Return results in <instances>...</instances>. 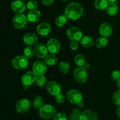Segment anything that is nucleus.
Here are the masks:
<instances>
[{
	"instance_id": "1",
	"label": "nucleus",
	"mask_w": 120,
	"mask_h": 120,
	"mask_svg": "<svg viewBox=\"0 0 120 120\" xmlns=\"http://www.w3.org/2000/svg\"><path fill=\"white\" fill-rule=\"evenodd\" d=\"M83 12L84 10L82 5L77 2H72L66 7L64 10V15L68 19L74 21L82 17Z\"/></svg>"
},
{
	"instance_id": "2",
	"label": "nucleus",
	"mask_w": 120,
	"mask_h": 120,
	"mask_svg": "<svg viewBox=\"0 0 120 120\" xmlns=\"http://www.w3.org/2000/svg\"><path fill=\"white\" fill-rule=\"evenodd\" d=\"M56 109L52 105H44L39 109V115L44 120H50L55 116Z\"/></svg>"
},
{
	"instance_id": "3",
	"label": "nucleus",
	"mask_w": 120,
	"mask_h": 120,
	"mask_svg": "<svg viewBox=\"0 0 120 120\" xmlns=\"http://www.w3.org/2000/svg\"><path fill=\"white\" fill-rule=\"evenodd\" d=\"M12 65L14 68L18 70H22L28 67V60L24 56L18 55L12 60Z\"/></svg>"
},
{
	"instance_id": "4",
	"label": "nucleus",
	"mask_w": 120,
	"mask_h": 120,
	"mask_svg": "<svg viewBox=\"0 0 120 120\" xmlns=\"http://www.w3.org/2000/svg\"><path fill=\"white\" fill-rule=\"evenodd\" d=\"M28 18L25 15L23 14H16L12 19V24L15 28L22 29L27 24Z\"/></svg>"
},
{
	"instance_id": "5",
	"label": "nucleus",
	"mask_w": 120,
	"mask_h": 120,
	"mask_svg": "<svg viewBox=\"0 0 120 120\" xmlns=\"http://www.w3.org/2000/svg\"><path fill=\"white\" fill-rule=\"evenodd\" d=\"M67 35L72 41H80L83 37V33L79 28L71 27L67 30Z\"/></svg>"
},
{
	"instance_id": "6",
	"label": "nucleus",
	"mask_w": 120,
	"mask_h": 120,
	"mask_svg": "<svg viewBox=\"0 0 120 120\" xmlns=\"http://www.w3.org/2000/svg\"><path fill=\"white\" fill-rule=\"evenodd\" d=\"M73 76L75 80L78 82L84 83L87 80V71L82 67H79L74 71Z\"/></svg>"
},
{
	"instance_id": "7",
	"label": "nucleus",
	"mask_w": 120,
	"mask_h": 120,
	"mask_svg": "<svg viewBox=\"0 0 120 120\" xmlns=\"http://www.w3.org/2000/svg\"><path fill=\"white\" fill-rule=\"evenodd\" d=\"M66 97L68 101L72 104L79 103L83 101V95L82 93L76 89H71L67 92Z\"/></svg>"
},
{
	"instance_id": "8",
	"label": "nucleus",
	"mask_w": 120,
	"mask_h": 120,
	"mask_svg": "<svg viewBox=\"0 0 120 120\" xmlns=\"http://www.w3.org/2000/svg\"><path fill=\"white\" fill-rule=\"evenodd\" d=\"M46 89L49 94L53 96H56L60 93L62 87L58 82L55 81H50L46 85Z\"/></svg>"
},
{
	"instance_id": "9",
	"label": "nucleus",
	"mask_w": 120,
	"mask_h": 120,
	"mask_svg": "<svg viewBox=\"0 0 120 120\" xmlns=\"http://www.w3.org/2000/svg\"><path fill=\"white\" fill-rule=\"evenodd\" d=\"M30 107V102L26 98H22L19 100L16 104V109L18 112L23 114L29 111Z\"/></svg>"
},
{
	"instance_id": "10",
	"label": "nucleus",
	"mask_w": 120,
	"mask_h": 120,
	"mask_svg": "<svg viewBox=\"0 0 120 120\" xmlns=\"http://www.w3.org/2000/svg\"><path fill=\"white\" fill-rule=\"evenodd\" d=\"M32 71L36 75H43L47 71L46 63L42 61L35 62L32 66Z\"/></svg>"
},
{
	"instance_id": "11",
	"label": "nucleus",
	"mask_w": 120,
	"mask_h": 120,
	"mask_svg": "<svg viewBox=\"0 0 120 120\" xmlns=\"http://www.w3.org/2000/svg\"><path fill=\"white\" fill-rule=\"evenodd\" d=\"M46 47L49 52H50V54H56L60 50V44L57 39L51 38L47 42Z\"/></svg>"
},
{
	"instance_id": "12",
	"label": "nucleus",
	"mask_w": 120,
	"mask_h": 120,
	"mask_svg": "<svg viewBox=\"0 0 120 120\" xmlns=\"http://www.w3.org/2000/svg\"><path fill=\"white\" fill-rule=\"evenodd\" d=\"M36 75L33 71H28L25 73L22 76L21 81L23 85L30 86L36 81Z\"/></svg>"
},
{
	"instance_id": "13",
	"label": "nucleus",
	"mask_w": 120,
	"mask_h": 120,
	"mask_svg": "<svg viewBox=\"0 0 120 120\" xmlns=\"http://www.w3.org/2000/svg\"><path fill=\"white\" fill-rule=\"evenodd\" d=\"M113 32V27L108 22L103 23L99 28V33L102 36L108 38L111 36Z\"/></svg>"
},
{
	"instance_id": "14",
	"label": "nucleus",
	"mask_w": 120,
	"mask_h": 120,
	"mask_svg": "<svg viewBox=\"0 0 120 120\" xmlns=\"http://www.w3.org/2000/svg\"><path fill=\"white\" fill-rule=\"evenodd\" d=\"M34 50H35V54L39 58L45 59L48 55L49 51L48 50V48L45 45L42 44H37L35 45Z\"/></svg>"
},
{
	"instance_id": "15",
	"label": "nucleus",
	"mask_w": 120,
	"mask_h": 120,
	"mask_svg": "<svg viewBox=\"0 0 120 120\" xmlns=\"http://www.w3.org/2000/svg\"><path fill=\"white\" fill-rule=\"evenodd\" d=\"M12 9L14 12L17 14H22L25 11L26 6L24 2L20 0H15L12 1L11 4Z\"/></svg>"
},
{
	"instance_id": "16",
	"label": "nucleus",
	"mask_w": 120,
	"mask_h": 120,
	"mask_svg": "<svg viewBox=\"0 0 120 120\" xmlns=\"http://www.w3.org/2000/svg\"><path fill=\"white\" fill-rule=\"evenodd\" d=\"M38 34L42 36L48 35L51 31V27L47 22H42L38 25L36 28Z\"/></svg>"
},
{
	"instance_id": "17",
	"label": "nucleus",
	"mask_w": 120,
	"mask_h": 120,
	"mask_svg": "<svg viewBox=\"0 0 120 120\" xmlns=\"http://www.w3.org/2000/svg\"><path fill=\"white\" fill-rule=\"evenodd\" d=\"M23 41L28 45L32 46L36 44L38 41V38L33 32H28L23 36Z\"/></svg>"
},
{
	"instance_id": "18",
	"label": "nucleus",
	"mask_w": 120,
	"mask_h": 120,
	"mask_svg": "<svg viewBox=\"0 0 120 120\" xmlns=\"http://www.w3.org/2000/svg\"><path fill=\"white\" fill-rule=\"evenodd\" d=\"M79 120H98L97 115L91 110H86L82 112Z\"/></svg>"
},
{
	"instance_id": "19",
	"label": "nucleus",
	"mask_w": 120,
	"mask_h": 120,
	"mask_svg": "<svg viewBox=\"0 0 120 120\" xmlns=\"http://www.w3.org/2000/svg\"><path fill=\"white\" fill-rule=\"evenodd\" d=\"M26 16L28 21L35 23V22H38L40 20L41 17V13L39 11L37 10V9L30 10L28 12Z\"/></svg>"
},
{
	"instance_id": "20",
	"label": "nucleus",
	"mask_w": 120,
	"mask_h": 120,
	"mask_svg": "<svg viewBox=\"0 0 120 120\" xmlns=\"http://www.w3.org/2000/svg\"><path fill=\"white\" fill-rule=\"evenodd\" d=\"M80 44L85 48H89V47H91L94 44V40L93 38L91 36L89 35H86L82 37L81 40L80 41Z\"/></svg>"
},
{
	"instance_id": "21",
	"label": "nucleus",
	"mask_w": 120,
	"mask_h": 120,
	"mask_svg": "<svg viewBox=\"0 0 120 120\" xmlns=\"http://www.w3.org/2000/svg\"><path fill=\"white\" fill-rule=\"evenodd\" d=\"M107 14L110 16H114L118 12V7L116 3H109L105 8Z\"/></svg>"
},
{
	"instance_id": "22",
	"label": "nucleus",
	"mask_w": 120,
	"mask_h": 120,
	"mask_svg": "<svg viewBox=\"0 0 120 120\" xmlns=\"http://www.w3.org/2000/svg\"><path fill=\"white\" fill-rule=\"evenodd\" d=\"M108 41L107 38L104 36H101V37L98 38L96 40V46L97 48H99V49H101V48H104L107 45Z\"/></svg>"
},
{
	"instance_id": "23",
	"label": "nucleus",
	"mask_w": 120,
	"mask_h": 120,
	"mask_svg": "<svg viewBox=\"0 0 120 120\" xmlns=\"http://www.w3.org/2000/svg\"><path fill=\"white\" fill-rule=\"evenodd\" d=\"M109 4L107 0H95L94 7L98 10H103L105 9Z\"/></svg>"
},
{
	"instance_id": "24",
	"label": "nucleus",
	"mask_w": 120,
	"mask_h": 120,
	"mask_svg": "<svg viewBox=\"0 0 120 120\" xmlns=\"http://www.w3.org/2000/svg\"><path fill=\"white\" fill-rule=\"evenodd\" d=\"M57 61H58V58L54 54H50L45 58V62L49 65H55L57 64Z\"/></svg>"
},
{
	"instance_id": "25",
	"label": "nucleus",
	"mask_w": 120,
	"mask_h": 120,
	"mask_svg": "<svg viewBox=\"0 0 120 120\" xmlns=\"http://www.w3.org/2000/svg\"><path fill=\"white\" fill-rule=\"evenodd\" d=\"M33 106L35 107L36 109L39 110L44 105H43V100L42 96L39 95H37L35 97V98L33 100Z\"/></svg>"
},
{
	"instance_id": "26",
	"label": "nucleus",
	"mask_w": 120,
	"mask_h": 120,
	"mask_svg": "<svg viewBox=\"0 0 120 120\" xmlns=\"http://www.w3.org/2000/svg\"><path fill=\"white\" fill-rule=\"evenodd\" d=\"M68 21V18L65 15H59L55 20V24L58 27H62L66 24Z\"/></svg>"
},
{
	"instance_id": "27",
	"label": "nucleus",
	"mask_w": 120,
	"mask_h": 120,
	"mask_svg": "<svg viewBox=\"0 0 120 120\" xmlns=\"http://www.w3.org/2000/svg\"><path fill=\"white\" fill-rule=\"evenodd\" d=\"M81 114H82V112L79 108H74L71 114L69 115L68 120H79Z\"/></svg>"
},
{
	"instance_id": "28",
	"label": "nucleus",
	"mask_w": 120,
	"mask_h": 120,
	"mask_svg": "<svg viewBox=\"0 0 120 120\" xmlns=\"http://www.w3.org/2000/svg\"><path fill=\"white\" fill-rule=\"evenodd\" d=\"M35 50L31 46H28L26 47L23 51V55L28 60L32 58L35 54Z\"/></svg>"
},
{
	"instance_id": "29",
	"label": "nucleus",
	"mask_w": 120,
	"mask_h": 120,
	"mask_svg": "<svg viewBox=\"0 0 120 120\" xmlns=\"http://www.w3.org/2000/svg\"><path fill=\"white\" fill-rule=\"evenodd\" d=\"M75 64L79 67H83V65L86 63V59L84 55L82 54H77L75 57Z\"/></svg>"
},
{
	"instance_id": "30",
	"label": "nucleus",
	"mask_w": 120,
	"mask_h": 120,
	"mask_svg": "<svg viewBox=\"0 0 120 120\" xmlns=\"http://www.w3.org/2000/svg\"><path fill=\"white\" fill-rule=\"evenodd\" d=\"M59 71L63 73V74H67L69 72L70 69V65L67 62H64V61H62L59 64Z\"/></svg>"
},
{
	"instance_id": "31",
	"label": "nucleus",
	"mask_w": 120,
	"mask_h": 120,
	"mask_svg": "<svg viewBox=\"0 0 120 120\" xmlns=\"http://www.w3.org/2000/svg\"><path fill=\"white\" fill-rule=\"evenodd\" d=\"M35 82L38 87H43L47 84L46 78L43 75H38L36 78Z\"/></svg>"
},
{
	"instance_id": "32",
	"label": "nucleus",
	"mask_w": 120,
	"mask_h": 120,
	"mask_svg": "<svg viewBox=\"0 0 120 120\" xmlns=\"http://www.w3.org/2000/svg\"><path fill=\"white\" fill-rule=\"evenodd\" d=\"M112 100L116 105L120 107V90L116 91L113 93Z\"/></svg>"
},
{
	"instance_id": "33",
	"label": "nucleus",
	"mask_w": 120,
	"mask_h": 120,
	"mask_svg": "<svg viewBox=\"0 0 120 120\" xmlns=\"http://www.w3.org/2000/svg\"><path fill=\"white\" fill-rule=\"evenodd\" d=\"M38 5V2L37 1L30 0V1H28L26 6V8L28 9H30V10H34V9H36Z\"/></svg>"
},
{
	"instance_id": "34",
	"label": "nucleus",
	"mask_w": 120,
	"mask_h": 120,
	"mask_svg": "<svg viewBox=\"0 0 120 120\" xmlns=\"http://www.w3.org/2000/svg\"><path fill=\"white\" fill-rule=\"evenodd\" d=\"M111 77L114 81H119L120 80V71L118 70H114L111 72Z\"/></svg>"
},
{
	"instance_id": "35",
	"label": "nucleus",
	"mask_w": 120,
	"mask_h": 120,
	"mask_svg": "<svg viewBox=\"0 0 120 120\" xmlns=\"http://www.w3.org/2000/svg\"><path fill=\"white\" fill-rule=\"evenodd\" d=\"M53 120H68V118L64 113L59 112L55 115L53 118Z\"/></svg>"
},
{
	"instance_id": "36",
	"label": "nucleus",
	"mask_w": 120,
	"mask_h": 120,
	"mask_svg": "<svg viewBox=\"0 0 120 120\" xmlns=\"http://www.w3.org/2000/svg\"><path fill=\"white\" fill-rule=\"evenodd\" d=\"M55 100L58 104H63L65 101V96L62 94L60 93L55 96Z\"/></svg>"
},
{
	"instance_id": "37",
	"label": "nucleus",
	"mask_w": 120,
	"mask_h": 120,
	"mask_svg": "<svg viewBox=\"0 0 120 120\" xmlns=\"http://www.w3.org/2000/svg\"><path fill=\"white\" fill-rule=\"evenodd\" d=\"M70 48L71 50L73 51L79 48V42L77 41H71L70 44Z\"/></svg>"
},
{
	"instance_id": "38",
	"label": "nucleus",
	"mask_w": 120,
	"mask_h": 120,
	"mask_svg": "<svg viewBox=\"0 0 120 120\" xmlns=\"http://www.w3.org/2000/svg\"><path fill=\"white\" fill-rule=\"evenodd\" d=\"M41 2L44 5L49 6L53 3L54 0H41Z\"/></svg>"
},
{
	"instance_id": "39",
	"label": "nucleus",
	"mask_w": 120,
	"mask_h": 120,
	"mask_svg": "<svg viewBox=\"0 0 120 120\" xmlns=\"http://www.w3.org/2000/svg\"><path fill=\"white\" fill-rule=\"evenodd\" d=\"M83 68H84V69H86V70H89V69H90V64H88V63H85L84 64V65H83Z\"/></svg>"
},
{
	"instance_id": "40",
	"label": "nucleus",
	"mask_w": 120,
	"mask_h": 120,
	"mask_svg": "<svg viewBox=\"0 0 120 120\" xmlns=\"http://www.w3.org/2000/svg\"><path fill=\"white\" fill-rule=\"evenodd\" d=\"M77 105L79 107H80V108H82V107H83V106H84V103H83V101H80V102H79V103H77Z\"/></svg>"
},
{
	"instance_id": "41",
	"label": "nucleus",
	"mask_w": 120,
	"mask_h": 120,
	"mask_svg": "<svg viewBox=\"0 0 120 120\" xmlns=\"http://www.w3.org/2000/svg\"><path fill=\"white\" fill-rule=\"evenodd\" d=\"M117 116L120 118V107H118V108L117 109Z\"/></svg>"
},
{
	"instance_id": "42",
	"label": "nucleus",
	"mask_w": 120,
	"mask_h": 120,
	"mask_svg": "<svg viewBox=\"0 0 120 120\" xmlns=\"http://www.w3.org/2000/svg\"><path fill=\"white\" fill-rule=\"evenodd\" d=\"M108 2H110V3H115L116 1H117L118 0H107Z\"/></svg>"
},
{
	"instance_id": "43",
	"label": "nucleus",
	"mask_w": 120,
	"mask_h": 120,
	"mask_svg": "<svg viewBox=\"0 0 120 120\" xmlns=\"http://www.w3.org/2000/svg\"><path fill=\"white\" fill-rule=\"evenodd\" d=\"M117 87L119 88V90H120V80L117 82Z\"/></svg>"
},
{
	"instance_id": "44",
	"label": "nucleus",
	"mask_w": 120,
	"mask_h": 120,
	"mask_svg": "<svg viewBox=\"0 0 120 120\" xmlns=\"http://www.w3.org/2000/svg\"><path fill=\"white\" fill-rule=\"evenodd\" d=\"M23 88H24L25 89H26L27 88H28V86L25 85H23Z\"/></svg>"
},
{
	"instance_id": "45",
	"label": "nucleus",
	"mask_w": 120,
	"mask_h": 120,
	"mask_svg": "<svg viewBox=\"0 0 120 120\" xmlns=\"http://www.w3.org/2000/svg\"><path fill=\"white\" fill-rule=\"evenodd\" d=\"M60 1H68V0H60Z\"/></svg>"
},
{
	"instance_id": "46",
	"label": "nucleus",
	"mask_w": 120,
	"mask_h": 120,
	"mask_svg": "<svg viewBox=\"0 0 120 120\" xmlns=\"http://www.w3.org/2000/svg\"><path fill=\"white\" fill-rule=\"evenodd\" d=\"M20 1H26V0H20Z\"/></svg>"
}]
</instances>
